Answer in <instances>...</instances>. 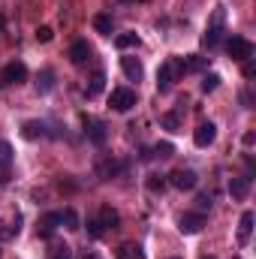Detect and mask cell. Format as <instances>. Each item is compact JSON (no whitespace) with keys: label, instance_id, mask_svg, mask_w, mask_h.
I'll return each mask as SVG.
<instances>
[{"label":"cell","instance_id":"6da1fadb","mask_svg":"<svg viewBox=\"0 0 256 259\" xmlns=\"http://www.w3.org/2000/svg\"><path fill=\"white\" fill-rule=\"evenodd\" d=\"M223 21H226V9L217 6L214 15H211V21H208V27H205V33H202V46L205 49H217L220 46V39H223Z\"/></svg>","mask_w":256,"mask_h":259},{"label":"cell","instance_id":"7a4b0ae2","mask_svg":"<svg viewBox=\"0 0 256 259\" xmlns=\"http://www.w3.org/2000/svg\"><path fill=\"white\" fill-rule=\"evenodd\" d=\"M226 52H229V58H232V61L244 64V61H250V58H253V42H250V39H244V36H229V39H226Z\"/></svg>","mask_w":256,"mask_h":259},{"label":"cell","instance_id":"3957f363","mask_svg":"<svg viewBox=\"0 0 256 259\" xmlns=\"http://www.w3.org/2000/svg\"><path fill=\"white\" fill-rule=\"evenodd\" d=\"M24 81H27V66L21 64V61H12V64H6L0 69V84H3V88L24 84Z\"/></svg>","mask_w":256,"mask_h":259},{"label":"cell","instance_id":"277c9868","mask_svg":"<svg viewBox=\"0 0 256 259\" xmlns=\"http://www.w3.org/2000/svg\"><path fill=\"white\" fill-rule=\"evenodd\" d=\"M178 72H184V61H166V64L160 66V72H157V91L160 94L169 91L175 84V75Z\"/></svg>","mask_w":256,"mask_h":259},{"label":"cell","instance_id":"5b68a950","mask_svg":"<svg viewBox=\"0 0 256 259\" xmlns=\"http://www.w3.org/2000/svg\"><path fill=\"white\" fill-rule=\"evenodd\" d=\"M109 106L115 109V112H130L133 106H136V91H130V88H115L112 91V97H109Z\"/></svg>","mask_w":256,"mask_h":259},{"label":"cell","instance_id":"8992f818","mask_svg":"<svg viewBox=\"0 0 256 259\" xmlns=\"http://www.w3.org/2000/svg\"><path fill=\"white\" fill-rule=\"evenodd\" d=\"M166 181H169L175 190H193V187L199 184V175H196L193 169H175Z\"/></svg>","mask_w":256,"mask_h":259},{"label":"cell","instance_id":"52a82bcc","mask_svg":"<svg viewBox=\"0 0 256 259\" xmlns=\"http://www.w3.org/2000/svg\"><path fill=\"white\" fill-rule=\"evenodd\" d=\"M178 229H181L184 235H196V232H202V229H205V214H199V211H187V214H181V217H178Z\"/></svg>","mask_w":256,"mask_h":259},{"label":"cell","instance_id":"ba28073f","mask_svg":"<svg viewBox=\"0 0 256 259\" xmlns=\"http://www.w3.org/2000/svg\"><path fill=\"white\" fill-rule=\"evenodd\" d=\"M69 61L75 66H84L94 61V49L88 46V39H75L72 46H69Z\"/></svg>","mask_w":256,"mask_h":259},{"label":"cell","instance_id":"9c48e42d","mask_svg":"<svg viewBox=\"0 0 256 259\" xmlns=\"http://www.w3.org/2000/svg\"><path fill=\"white\" fill-rule=\"evenodd\" d=\"M58 229H61V211H49V214H42L39 223H36V232H39L42 238H52Z\"/></svg>","mask_w":256,"mask_h":259},{"label":"cell","instance_id":"30bf717a","mask_svg":"<svg viewBox=\"0 0 256 259\" xmlns=\"http://www.w3.org/2000/svg\"><path fill=\"white\" fill-rule=\"evenodd\" d=\"M84 136H88L94 145H103V142L109 139V133H106V124H103L100 118H84Z\"/></svg>","mask_w":256,"mask_h":259},{"label":"cell","instance_id":"8fae6325","mask_svg":"<svg viewBox=\"0 0 256 259\" xmlns=\"http://www.w3.org/2000/svg\"><path fill=\"white\" fill-rule=\"evenodd\" d=\"M124 169H127V166H124L121 160H115V157H106V160H100V166H97V172H100V178H103V181L118 178Z\"/></svg>","mask_w":256,"mask_h":259},{"label":"cell","instance_id":"7c38bea8","mask_svg":"<svg viewBox=\"0 0 256 259\" xmlns=\"http://www.w3.org/2000/svg\"><path fill=\"white\" fill-rule=\"evenodd\" d=\"M214 139H217V127L208 121V124H199L196 133H193V142H196V148H208V145H214Z\"/></svg>","mask_w":256,"mask_h":259},{"label":"cell","instance_id":"4fadbf2b","mask_svg":"<svg viewBox=\"0 0 256 259\" xmlns=\"http://www.w3.org/2000/svg\"><path fill=\"white\" fill-rule=\"evenodd\" d=\"M247 193H250V175H235L229 181V196L235 202H241V199H247Z\"/></svg>","mask_w":256,"mask_h":259},{"label":"cell","instance_id":"5bb4252c","mask_svg":"<svg viewBox=\"0 0 256 259\" xmlns=\"http://www.w3.org/2000/svg\"><path fill=\"white\" fill-rule=\"evenodd\" d=\"M12 160H15L12 145H9V142H0V184L9 181V166H12Z\"/></svg>","mask_w":256,"mask_h":259},{"label":"cell","instance_id":"9a60e30c","mask_svg":"<svg viewBox=\"0 0 256 259\" xmlns=\"http://www.w3.org/2000/svg\"><path fill=\"white\" fill-rule=\"evenodd\" d=\"M21 136H24L27 142H36V139H46L49 130H46L42 121H24V124H21Z\"/></svg>","mask_w":256,"mask_h":259},{"label":"cell","instance_id":"2e32d148","mask_svg":"<svg viewBox=\"0 0 256 259\" xmlns=\"http://www.w3.org/2000/svg\"><path fill=\"white\" fill-rule=\"evenodd\" d=\"M121 69H124V75H127L130 81H139L145 75V66H142L139 58H121Z\"/></svg>","mask_w":256,"mask_h":259},{"label":"cell","instance_id":"e0dca14e","mask_svg":"<svg viewBox=\"0 0 256 259\" xmlns=\"http://www.w3.org/2000/svg\"><path fill=\"white\" fill-rule=\"evenodd\" d=\"M253 211H244L241 214V220H238V241L241 244H247L250 241V235H253Z\"/></svg>","mask_w":256,"mask_h":259},{"label":"cell","instance_id":"ac0fdd59","mask_svg":"<svg viewBox=\"0 0 256 259\" xmlns=\"http://www.w3.org/2000/svg\"><path fill=\"white\" fill-rule=\"evenodd\" d=\"M55 91V69H39V75H36V94H52Z\"/></svg>","mask_w":256,"mask_h":259},{"label":"cell","instance_id":"d6986e66","mask_svg":"<svg viewBox=\"0 0 256 259\" xmlns=\"http://www.w3.org/2000/svg\"><path fill=\"white\" fill-rule=\"evenodd\" d=\"M100 223H103L106 229H118V223H121V214H118L112 205H103V208H100Z\"/></svg>","mask_w":256,"mask_h":259},{"label":"cell","instance_id":"ffe728a7","mask_svg":"<svg viewBox=\"0 0 256 259\" xmlns=\"http://www.w3.org/2000/svg\"><path fill=\"white\" fill-rule=\"evenodd\" d=\"M115 259H145V253H142V247H139V244L124 241V244L115 250Z\"/></svg>","mask_w":256,"mask_h":259},{"label":"cell","instance_id":"44dd1931","mask_svg":"<svg viewBox=\"0 0 256 259\" xmlns=\"http://www.w3.org/2000/svg\"><path fill=\"white\" fill-rule=\"evenodd\" d=\"M94 30H97V33H103V36H112V30H115V21H112V15H106V12L94 15Z\"/></svg>","mask_w":256,"mask_h":259},{"label":"cell","instance_id":"7402d4cb","mask_svg":"<svg viewBox=\"0 0 256 259\" xmlns=\"http://www.w3.org/2000/svg\"><path fill=\"white\" fill-rule=\"evenodd\" d=\"M103 88H106V72H94V75H91V81H88V88H84V94L94 100V97H100V94H103Z\"/></svg>","mask_w":256,"mask_h":259},{"label":"cell","instance_id":"603a6c76","mask_svg":"<svg viewBox=\"0 0 256 259\" xmlns=\"http://www.w3.org/2000/svg\"><path fill=\"white\" fill-rule=\"evenodd\" d=\"M61 226L69 229V232H75V229H81V220H78V214H75L72 208H64V211H61Z\"/></svg>","mask_w":256,"mask_h":259},{"label":"cell","instance_id":"cb8c5ba5","mask_svg":"<svg viewBox=\"0 0 256 259\" xmlns=\"http://www.w3.org/2000/svg\"><path fill=\"white\" fill-rule=\"evenodd\" d=\"M115 46H118L121 52L136 49V46H139V33H133V30H127V33H118V36H115Z\"/></svg>","mask_w":256,"mask_h":259},{"label":"cell","instance_id":"d4e9b609","mask_svg":"<svg viewBox=\"0 0 256 259\" xmlns=\"http://www.w3.org/2000/svg\"><path fill=\"white\" fill-rule=\"evenodd\" d=\"M166 184H169V181H166L163 175H148V178H145V187H148L151 193H163Z\"/></svg>","mask_w":256,"mask_h":259},{"label":"cell","instance_id":"484cf974","mask_svg":"<svg viewBox=\"0 0 256 259\" xmlns=\"http://www.w3.org/2000/svg\"><path fill=\"white\" fill-rule=\"evenodd\" d=\"M160 124L169 130V133H178V127H181V118H178V112H169V115H163V118H160Z\"/></svg>","mask_w":256,"mask_h":259},{"label":"cell","instance_id":"4316f807","mask_svg":"<svg viewBox=\"0 0 256 259\" xmlns=\"http://www.w3.org/2000/svg\"><path fill=\"white\" fill-rule=\"evenodd\" d=\"M88 235H91V238H103V235H106V226L100 223V217H91V220H88Z\"/></svg>","mask_w":256,"mask_h":259},{"label":"cell","instance_id":"83f0119b","mask_svg":"<svg viewBox=\"0 0 256 259\" xmlns=\"http://www.w3.org/2000/svg\"><path fill=\"white\" fill-rule=\"evenodd\" d=\"M208 66V58H199V55H190L187 61H184V72L193 69V72H199V69H205Z\"/></svg>","mask_w":256,"mask_h":259},{"label":"cell","instance_id":"f1b7e54d","mask_svg":"<svg viewBox=\"0 0 256 259\" xmlns=\"http://www.w3.org/2000/svg\"><path fill=\"white\" fill-rule=\"evenodd\" d=\"M217 88H220V75H217V72H211V75L202 78V91H205V94H214Z\"/></svg>","mask_w":256,"mask_h":259},{"label":"cell","instance_id":"f546056e","mask_svg":"<svg viewBox=\"0 0 256 259\" xmlns=\"http://www.w3.org/2000/svg\"><path fill=\"white\" fill-rule=\"evenodd\" d=\"M18 229H21V217H15L6 229H0V238H3V241H9L12 235H18Z\"/></svg>","mask_w":256,"mask_h":259},{"label":"cell","instance_id":"4dcf8cb0","mask_svg":"<svg viewBox=\"0 0 256 259\" xmlns=\"http://www.w3.org/2000/svg\"><path fill=\"white\" fill-rule=\"evenodd\" d=\"M49 259H72V247L69 244H55Z\"/></svg>","mask_w":256,"mask_h":259},{"label":"cell","instance_id":"1f68e13d","mask_svg":"<svg viewBox=\"0 0 256 259\" xmlns=\"http://www.w3.org/2000/svg\"><path fill=\"white\" fill-rule=\"evenodd\" d=\"M151 154H154V157H172V154H175V148H172L169 142H160V145H154V148H151Z\"/></svg>","mask_w":256,"mask_h":259},{"label":"cell","instance_id":"d6a6232c","mask_svg":"<svg viewBox=\"0 0 256 259\" xmlns=\"http://www.w3.org/2000/svg\"><path fill=\"white\" fill-rule=\"evenodd\" d=\"M52 36H55V33H52V27H46V24H42V27H36V39H39V42H52Z\"/></svg>","mask_w":256,"mask_h":259},{"label":"cell","instance_id":"836d02e7","mask_svg":"<svg viewBox=\"0 0 256 259\" xmlns=\"http://www.w3.org/2000/svg\"><path fill=\"white\" fill-rule=\"evenodd\" d=\"M241 103H244V109H253V94L250 91H241Z\"/></svg>","mask_w":256,"mask_h":259},{"label":"cell","instance_id":"e575fe53","mask_svg":"<svg viewBox=\"0 0 256 259\" xmlns=\"http://www.w3.org/2000/svg\"><path fill=\"white\" fill-rule=\"evenodd\" d=\"M199 214H205V208H211V196H199Z\"/></svg>","mask_w":256,"mask_h":259},{"label":"cell","instance_id":"d590c367","mask_svg":"<svg viewBox=\"0 0 256 259\" xmlns=\"http://www.w3.org/2000/svg\"><path fill=\"white\" fill-rule=\"evenodd\" d=\"M253 72H256V64H253V58H250V61H244V75L253 78Z\"/></svg>","mask_w":256,"mask_h":259},{"label":"cell","instance_id":"8d00e7d4","mask_svg":"<svg viewBox=\"0 0 256 259\" xmlns=\"http://www.w3.org/2000/svg\"><path fill=\"white\" fill-rule=\"evenodd\" d=\"M81 259H100V256H97V253H84Z\"/></svg>","mask_w":256,"mask_h":259},{"label":"cell","instance_id":"74e56055","mask_svg":"<svg viewBox=\"0 0 256 259\" xmlns=\"http://www.w3.org/2000/svg\"><path fill=\"white\" fill-rule=\"evenodd\" d=\"M0 27H3V18H0Z\"/></svg>","mask_w":256,"mask_h":259},{"label":"cell","instance_id":"f35d334b","mask_svg":"<svg viewBox=\"0 0 256 259\" xmlns=\"http://www.w3.org/2000/svg\"><path fill=\"white\" fill-rule=\"evenodd\" d=\"M169 259H178V256H169Z\"/></svg>","mask_w":256,"mask_h":259},{"label":"cell","instance_id":"ab89813d","mask_svg":"<svg viewBox=\"0 0 256 259\" xmlns=\"http://www.w3.org/2000/svg\"><path fill=\"white\" fill-rule=\"evenodd\" d=\"M205 259H214V256H205Z\"/></svg>","mask_w":256,"mask_h":259}]
</instances>
